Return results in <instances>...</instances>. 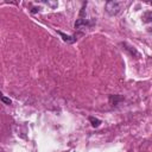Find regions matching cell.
Returning a JSON list of instances; mask_svg holds the SVG:
<instances>
[{
    "label": "cell",
    "instance_id": "6da1fadb",
    "mask_svg": "<svg viewBox=\"0 0 152 152\" xmlns=\"http://www.w3.org/2000/svg\"><path fill=\"white\" fill-rule=\"evenodd\" d=\"M124 6H125L124 1H108L106 4V12L109 15H116L122 10Z\"/></svg>",
    "mask_w": 152,
    "mask_h": 152
},
{
    "label": "cell",
    "instance_id": "7a4b0ae2",
    "mask_svg": "<svg viewBox=\"0 0 152 152\" xmlns=\"http://www.w3.org/2000/svg\"><path fill=\"white\" fill-rule=\"evenodd\" d=\"M91 25V23H89L87 19H78L75 23V27L76 28H83V27H89Z\"/></svg>",
    "mask_w": 152,
    "mask_h": 152
},
{
    "label": "cell",
    "instance_id": "3957f363",
    "mask_svg": "<svg viewBox=\"0 0 152 152\" xmlns=\"http://www.w3.org/2000/svg\"><path fill=\"white\" fill-rule=\"evenodd\" d=\"M122 46H125V50H127V51H128V52H129V53H131L132 56H133V55H135L137 57H139V56H140V53H139V52H138V51H137V50H135L134 48H132V46H129L128 44H126V43H124V44H122Z\"/></svg>",
    "mask_w": 152,
    "mask_h": 152
},
{
    "label": "cell",
    "instance_id": "277c9868",
    "mask_svg": "<svg viewBox=\"0 0 152 152\" xmlns=\"http://www.w3.org/2000/svg\"><path fill=\"white\" fill-rule=\"evenodd\" d=\"M58 34L63 38V40L64 42H68V43H74L75 40H76V38L75 37H71V36H66V34H64L63 32H61V31H58Z\"/></svg>",
    "mask_w": 152,
    "mask_h": 152
},
{
    "label": "cell",
    "instance_id": "5b68a950",
    "mask_svg": "<svg viewBox=\"0 0 152 152\" xmlns=\"http://www.w3.org/2000/svg\"><path fill=\"white\" fill-rule=\"evenodd\" d=\"M142 20H144L145 23H151V21H152V11L144 13V15H142Z\"/></svg>",
    "mask_w": 152,
    "mask_h": 152
},
{
    "label": "cell",
    "instance_id": "8992f818",
    "mask_svg": "<svg viewBox=\"0 0 152 152\" xmlns=\"http://www.w3.org/2000/svg\"><path fill=\"white\" fill-rule=\"evenodd\" d=\"M89 121L91 122V126H93V127H99L100 124H101V121H100L99 119H95V118H93V116L89 118Z\"/></svg>",
    "mask_w": 152,
    "mask_h": 152
},
{
    "label": "cell",
    "instance_id": "52a82bcc",
    "mask_svg": "<svg viewBox=\"0 0 152 152\" xmlns=\"http://www.w3.org/2000/svg\"><path fill=\"white\" fill-rule=\"evenodd\" d=\"M1 100H2V102L7 103V104H11V103H12V101H11L10 99H7L6 96H1Z\"/></svg>",
    "mask_w": 152,
    "mask_h": 152
}]
</instances>
